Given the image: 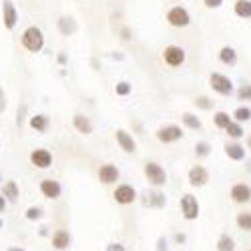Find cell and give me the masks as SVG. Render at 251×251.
Returning a JSON list of instances; mask_svg holds the SVG:
<instances>
[{
	"label": "cell",
	"mask_w": 251,
	"mask_h": 251,
	"mask_svg": "<svg viewBox=\"0 0 251 251\" xmlns=\"http://www.w3.org/2000/svg\"><path fill=\"white\" fill-rule=\"evenodd\" d=\"M219 60L227 67H235L237 65V50L233 47H223L219 50Z\"/></svg>",
	"instance_id": "cell-23"
},
{
	"label": "cell",
	"mask_w": 251,
	"mask_h": 251,
	"mask_svg": "<svg viewBox=\"0 0 251 251\" xmlns=\"http://www.w3.org/2000/svg\"><path fill=\"white\" fill-rule=\"evenodd\" d=\"M43 209L40 207H36V205H32V207H28L26 209V213H25V217L28 219V221H38V219H43Z\"/></svg>",
	"instance_id": "cell-34"
},
{
	"label": "cell",
	"mask_w": 251,
	"mask_h": 251,
	"mask_svg": "<svg viewBox=\"0 0 251 251\" xmlns=\"http://www.w3.org/2000/svg\"><path fill=\"white\" fill-rule=\"evenodd\" d=\"M38 189H40V193H43L45 199H50V201H54L62 195V185L54 179H43L38 185Z\"/></svg>",
	"instance_id": "cell-13"
},
{
	"label": "cell",
	"mask_w": 251,
	"mask_h": 251,
	"mask_svg": "<svg viewBox=\"0 0 251 251\" xmlns=\"http://www.w3.org/2000/svg\"><path fill=\"white\" fill-rule=\"evenodd\" d=\"M249 251H251V249H249Z\"/></svg>",
	"instance_id": "cell-52"
},
{
	"label": "cell",
	"mask_w": 251,
	"mask_h": 251,
	"mask_svg": "<svg viewBox=\"0 0 251 251\" xmlns=\"http://www.w3.org/2000/svg\"><path fill=\"white\" fill-rule=\"evenodd\" d=\"M25 113H26V104L18 107V113H16V127L23 129V123H25Z\"/></svg>",
	"instance_id": "cell-36"
},
{
	"label": "cell",
	"mask_w": 251,
	"mask_h": 251,
	"mask_svg": "<svg viewBox=\"0 0 251 251\" xmlns=\"http://www.w3.org/2000/svg\"><path fill=\"white\" fill-rule=\"evenodd\" d=\"M0 227H2V219H0Z\"/></svg>",
	"instance_id": "cell-48"
},
{
	"label": "cell",
	"mask_w": 251,
	"mask_h": 251,
	"mask_svg": "<svg viewBox=\"0 0 251 251\" xmlns=\"http://www.w3.org/2000/svg\"><path fill=\"white\" fill-rule=\"evenodd\" d=\"M6 111V93H4V89L0 87V115H2Z\"/></svg>",
	"instance_id": "cell-40"
},
{
	"label": "cell",
	"mask_w": 251,
	"mask_h": 251,
	"mask_svg": "<svg viewBox=\"0 0 251 251\" xmlns=\"http://www.w3.org/2000/svg\"><path fill=\"white\" fill-rule=\"evenodd\" d=\"M157 251H169V241L165 239V235H161L157 239Z\"/></svg>",
	"instance_id": "cell-39"
},
{
	"label": "cell",
	"mask_w": 251,
	"mask_h": 251,
	"mask_svg": "<svg viewBox=\"0 0 251 251\" xmlns=\"http://www.w3.org/2000/svg\"><path fill=\"white\" fill-rule=\"evenodd\" d=\"M249 171H251V163H249Z\"/></svg>",
	"instance_id": "cell-49"
},
{
	"label": "cell",
	"mask_w": 251,
	"mask_h": 251,
	"mask_svg": "<svg viewBox=\"0 0 251 251\" xmlns=\"http://www.w3.org/2000/svg\"><path fill=\"white\" fill-rule=\"evenodd\" d=\"M8 251H26V249H23V247H8Z\"/></svg>",
	"instance_id": "cell-47"
},
{
	"label": "cell",
	"mask_w": 251,
	"mask_h": 251,
	"mask_svg": "<svg viewBox=\"0 0 251 251\" xmlns=\"http://www.w3.org/2000/svg\"><path fill=\"white\" fill-rule=\"evenodd\" d=\"M28 127H30L32 131H36V133H47L49 127H50V119H49V115H45V113L32 115L30 121H28Z\"/></svg>",
	"instance_id": "cell-19"
},
{
	"label": "cell",
	"mask_w": 251,
	"mask_h": 251,
	"mask_svg": "<svg viewBox=\"0 0 251 251\" xmlns=\"http://www.w3.org/2000/svg\"><path fill=\"white\" fill-rule=\"evenodd\" d=\"M187 181H189L191 187H197V189L199 187H205L209 181V171L203 165H193L189 169V173H187Z\"/></svg>",
	"instance_id": "cell-12"
},
{
	"label": "cell",
	"mask_w": 251,
	"mask_h": 251,
	"mask_svg": "<svg viewBox=\"0 0 251 251\" xmlns=\"http://www.w3.org/2000/svg\"><path fill=\"white\" fill-rule=\"evenodd\" d=\"M235 223L241 231H251V211H241L235 217Z\"/></svg>",
	"instance_id": "cell-29"
},
{
	"label": "cell",
	"mask_w": 251,
	"mask_h": 251,
	"mask_svg": "<svg viewBox=\"0 0 251 251\" xmlns=\"http://www.w3.org/2000/svg\"><path fill=\"white\" fill-rule=\"evenodd\" d=\"M157 139L161 141V143H165V145H169V143H177V141H181L183 139V129L179 127V125H165V127H161V129H157Z\"/></svg>",
	"instance_id": "cell-8"
},
{
	"label": "cell",
	"mask_w": 251,
	"mask_h": 251,
	"mask_svg": "<svg viewBox=\"0 0 251 251\" xmlns=\"http://www.w3.org/2000/svg\"><path fill=\"white\" fill-rule=\"evenodd\" d=\"M0 147H2V143H0Z\"/></svg>",
	"instance_id": "cell-51"
},
{
	"label": "cell",
	"mask_w": 251,
	"mask_h": 251,
	"mask_svg": "<svg viewBox=\"0 0 251 251\" xmlns=\"http://www.w3.org/2000/svg\"><path fill=\"white\" fill-rule=\"evenodd\" d=\"M137 197H139L137 189H135L133 185H127V183L117 185V189L113 191V199H115L119 205H131V203L137 201Z\"/></svg>",
	"instance_id": "cell-7"
},
{
	"label": "cell",
	"mask_w": 251,
	"mask_h": 251,
	"mask_svg": "<svg viewBox=\"0 0 251 251\" xmlns=\"http://www.w3.org/2000/svg\"><path fill=\"white\" fill-rule=\"evenodd\" d=\"M229 197L237 205H245L251 201V187L247 183H235L231 187V191H229Z\"/></svg>",
	"instance_id": "cell-14"
},
{
	"label": "cell",
	"mask_w": 251,
	"mask_h": 251,
	"mask_svg": "<svg viewBox=\"0 0 251 251\" xmlns=\"http://www.w3.org/2000/svg\"><path fill=\"white\" fill-rule=\"evenodd\" d=\"M235 97H237V100H241V102H251V85H241V87L235 91Z\"/></svg>",
	"instance_id": "cell-33"
},
{
	"label": "cell",
	"mask_w": 251,
	"mask_h": 251,
	"mask_svg": "<svg viewBox=\"0 0 251 251\" xmlns=\"http://www.w3.org/2000/svg\"><path fill=\"white\" fill-rule=\"evenodd\" d=\"M20 43L28 52H40L45 49V34L38 26H28L20 36Z\"/></svg>",
	"instance_id": "cell-1"
},
{
	"label": "cell",
	"mask_w": 251,
	"mask_h": 251,
	"mask_svg": "<svg viewBox=\"0 0 251 251\" xmlns=\"http://www.w3.org/2000/svg\"><path fill=\"white\" fill-rule=\"evenodd\" d=\"M56 60H58V65H67V54L65 52H58Z\"/></svg>",
	"instance_id": "cell-43"
},
{
	"label": "cell",
	"mask_w": 251,
	"mask_h": 251,
	"mask_svg": "<svg viewBox=\"0 0 251 251\" xmlns=\"http://www.w3.org/2000/svg\"><path fill=\"white\" fill-rule=\"evenodd\" d=\"M185 58H187L185 49H181V47H177V45H169V47H165V50H163V60H165V65H167V67H171V69L181 67L183 62H185Z\"/></svg>",
	"instance_id": "cell-6"
},
{
	"label": "cell",
	"mask_w": 251,
	"mask_h": 251,
	"mask_svg": "<svg viewBox=\"0 0 251 251\" xmlns=\"http://www.w3.org/2000/svg\"><path fill=\"white\" fill-rule=\"evenodd\" d=\"M73 127H75L80 135H93V131H95L93 121H91L89 117H85L82 113H76V115L73 117Z\"/></svg>",
	"instance_id": "cell-18"
},
{
	"label": "cell",
	"mask_w": 251,
	"mask_h": 251,
	"mask_svg": "<svg viewBox=\"0 0 251 251\" xmlns=\"http://www.w3.org/2000/svg\"><path fill=\"white\" fill-rule=\"evenodd\" d=\"M104 251H127V247H125L123 243H119V241H111V243H107V249Z\"/></svg>",
	"instance_id": "cell-37"
},
{
	"label": "cell",
	"mask_w": 251,
	"mask_h": 251,
	"mask_svg": "<svg viewBox=\"0 0 251 251\" xmlns=\"http://www.w3.org/2000/svg\"><path fill=\"white\" fill-rule=\"evenodd\" d=\"M231 117H233L235 123H241V125H243V123H249V121H251V109H249V107H237Z\"/></svg>",
	"instance_id": "cell-30"
},
{
	"label": "cell",
	"mask_w": 251,
	"mask_h": 251,
	"mask_svg": "<svg viewBox=\"0 0 251 251\" xmlns=\"http://www.w3.org/2000/svg\"><path fill=\"white\" fill-rule=\"evenodd\" d=\"M2 23L6 30H14V26L18 25V10L12 0H2Z\"/></svg>",
	"instance_id": "cell-11"
},
{
	"label": "cell",
	"mask_w": 251,
	"mask_h": 251,
	"mask_svg": "<svg viewBox=\"0 0 251 251\" xmlns=\"http://www.w3.org/2000/svg\"><path fill=\"white\" fill-rule=\"evenodd\" d=\"M6 205H8V201L4 199V195H0V213L6 211Z\"/></svg>",
	"instance_id": "cell-42"
},
{
	"label": "cell",
	"mask_w": 251,
	"mask_h": 251,
	"mask_svg": "<svg viewBox=\"0 0 251 251\" xmlns=\"http://www.w3.org/2000/svg\"><path fill=\"white\" fill-rule=\"evenodd\" d=\"M56 25H58V32L62 34V36H73L75 32H76V20L73 18V16H60L58 20H56Z\"/></svg>",
	"instance_id": "cell-22"
},
{
	"label": "cell",
	"mask_w": 251,
	"mask_h": 251,
	"mask_svg": "<svg viewBox=\"0 0 251 251\" xmlns=\"http://www.w3.org/2000/svg\"><path fill=\"white\" fill-rule=\"evenodd\" d=\"M173 239H175V243L183 245V243L187 241V235H185V233H175V237H173Z\"/></svg>",
	"instance_id": "cell-41"
},
{
	"label": "cell",
	"mask_w": 251,
	"mask_h": 251,
	"mask_svg": "<svg viewBox=\"0 0 251 251\" xmlns=\"http://www.w3.org/2000/svg\"><path fill=\"white\" fill-rule=\"evenodd\" d=\"M99 181L102 185H115L119 179H121V171H119V167L113 165V163H104L99 167Z\"/></svg>",
	"instance_id": "cell-9"
},
{
	"label": "cell",
	"mask_w": 251,
	"mask_h": 251,
	"mask_svg": "<svg viewBox=\"0 0 251 251\" xmlns=\"http://www.w3.org/2000/svg\"><path fill=\"white\" fill-rule=\"evenodd\" d=\"M143 197H145V199H143V205H145V207H151V209H163V207L167 205V197H165V193H163V191H159V189L147 191Z\"/></svg>",
	"instance_id": "cell-16"
},
{
	"label": "cell",
	"mask_w": 251,
	"mask_h": 251,
	"mask_svg": "<svg viewBox=\"0 0 251 251\" xmlns=\"http://www.w3.org/2000/svg\"><path fill=\"white\" fill-rule=\"evenodd\" d=\"M181 123L185 125L187 129H191V131H199V129L203 127L201 119H199L197 115H193V113H183V115H181Z\"/></svg>",
	"instance_id": "cell-24"
},
{
	"label": "cell",
	"mask_w": 251,
	"mask_h": 251,
	"mask_svg": "<svg viewBox=\"0 0 251 251\" xmlns=\"http://www.w3.org/2000/svg\"><path fill=\"white\" fill-rule=\"evenodd\" d=\"M121 34H123V36H121L123 40H131V30H129V28H123Z\"/></svg>",
	"instance_id": "cell-44"
},
{
	"label": "cell",
	"mask_w": 251,
	"mask_h": 251,
	"mask_svg": "<svg viewBox=\"0 0 251 251\" xmlns=\"http://www.w3.org/2000/svg\"><path fill=\"white\" fill-rule=\"evenodd\" d=\"M209 155H211V145H209L207 141H199V143H195V157L205 159V157H209Z\"/></svg>",
	"instance_id": "cell-31"
},
{
	"label": "cell",
	"mask_w": 251,
	"mask_h": 251,
	"mask_svg": "<svg viewBox=\"0 0 251 251\" xmlns=\"http://www.w3.org/2000/svg\"><path fill=\"white\" fill-rule=\"evenodd\" d=\"M143 173L147 177V181L155 187V189H161V187L167 185V171L165 167L159 165L157 161H147L143 165Z\"/></svg>",
	"instance_id": "cell-2"
},
{
	"label": "cell",
	"mask_w": 251,
	"mask_h": 251,
	"mask_svg": "<svg viewBox=\"0 0 251 251\" xmlns=\"http://www.w3.org/2000/svg\"><path fill=\"white\" fill-rule=\"evenodd\" d=\"M0 195H4V199H6L8 203H16L18 197H20V187H18V183L12 181V179L4 181V183H2V191H0Z\"/></svg>",
	"instance_id": "cell-20"
},
{
	"label": "cell",
	"mask_w": 251,
	"mask_h": 251,
	"mask_svg": "<svg viewBox=\"0 0 251 251\" xmlns=\"http://www.w3.org/2000/svg\"><path fill=\"white\" fill-rule=\"evenodd\" d=\"M179 207H181V215H183L185 221H195L199 217V213H201V205H199L197 197L191 195V193H185L181 197Z\"/></svg>",
	"instance_id": "cell-4"
},
{
	"label": "cell",
	"mask_w": 251,
	"mask_h": 251,
	"mask_svg": "<svg viewBox=\"0 0 251 251\" xmlns=\"http://www.w3.org/2000/svg\"><path fill=\"white\" fill-rule=\"evenodd\" d=\"M209 87L221 97H231L235 93L233 80L229 78L227 75H223V73H211L209 75Z\"/></svg>",
	"instance_id": "cell-3"
},
{
	"label": "cell",
	"mask_w": 251,
	"mask_h": 251,
	"mask_svg": "<svg viewBox=\"0 0 251 251\" xmlns=\"http://www.w3.org/2000/svg\"><path fill=\"white\" fill-rule=\"evenodd\" d=\"M30 165L36 167V169H50L52 167V153L49 149H34L30 153Z\"/></svg>",
	"instance_id": "cell-10"
},
{
	"label": "cell",
	"mask_w": 251,
	"mask_h": 251,
	"mask_svg": "<svg viewBox=\"0 0 251 251\" xmlns=\"http://www.w3.org/2000/svg\"><path fill=\"white\" fill-rule=\"evenodd\" d=\"M225 133L229 135V139H233V141H239V139H243L245 137V129H243V125L241 123H231L229 127L225 129Z\"/></svg>",
	"instance_id": "cell-27"
},
{
	"label": "cell",
	"mask_w": 251,
	"mask_h": 251,
	"mask_svg": "<svg viewBox=\"0 0 251 251\" xmlns=\"http://www.w3.org/2000/svg\"><path fill=\"white\" fill-rule=\"evenodd\" d=\"M50 243L56 251H65V249L71 247L73 237H71V233L67 231V229H56V231L52 233V237H50Z\"/></svg>",
	"instance_id": "cell-17"
},
{
	"label": "cell",
	"mask_w": 251,
	"mask_h": 251,
	"mask_svg": "<svg viewBox=\"0 0 251 251\" xmlns=\"http://www.w3.org/2000/svg\"><path fill=\"white\" fill-rule=\"evenodd\" d=\"M167 23H169L173 28H187L191 25V14L185 6H173L167 10Z\"/></svg>",
	"instance_id": "cell-5"
},
{
	"label": "cell",
	"mask_w": 251,
	"mask_h": 251,
	"mask_svg": "<svg viewBox=\"0 0 251 251\" xmlns=\"http://www.w3.org/2000/svg\"><path fill=\"white\" fill-rule=\"evenodd\" d=\"M225 155L231 159V161H243L245 159V155H247V149L243 147L241 143H237V141H233V143H227L225 145Z\"/></svg>",
	"instance_id": "cell-21"
},
{
	"label": "cell",
	"mask_w": 251,
	"mask_h": 251,
	"mask_svg": "<svg viewBox=\"0 0 251 251\" xmlns=\"http://www.w3.org/2000/svg\"><path fill=\"white\" fill-rule=\"evenodd\" d=\"M217 251H235V239L229 233H223L217 239Z\"/></svg>",
	"instance_id": "cell-28"
},
{
	"label": "cell",
	"mask_w": 251,
	"mask_h": 251,
	"mask_svg": "<svg viewBox=\"0 0 251 251\" xmlns=\"http://www.w3.org/2000/svg\"><path fill=\"white\" fill-rule=\"evenodd\" d=\"M245 147H247V151H251V135H247V141H245Z\"/></svg>",
	"instance_id": "cell-45"
},
{
	"label": "cell",
	"mask_w": 251,
	"mask_h": 251,
	"mask_svg": "<svg viewBox=\"0 0 251 251\" xmlns=\"http://www.w3.org/2000/svg\"><path fill=\"white\" fill-rule=\"evenodd\" d=\"M0 181H2V175H0Z\"/></svg>",
	"instance_id": "cell-50"
},
{
	"label": "cell",
	"mask_w": 251,
	"mask_h": 251,
	"mask_svg": "<svg viewBox=\"0 0 251 251\" xmlns=\"http://www.w3.org/2000/svg\"><path fill=\"white\" fill-rule=\"evenodd\" d=\"M195 104H197V109H201V111H211L213 109V100L207 99V97H197Z\"/></svg>",
	"instance_id": "cell-35"
},
{
	"label": "cell",
	"mask_w": 251,
	"mask_h": 251,
	"mask_svg": "<svg viewBox=\"0 0 251 251\" xmlns=\"http://www.w3.org/2000/svg\"><path fill=\"white\" fill-rule=\"evenodd\" d=\"M233 12L239 16V18H251V0H237L233 4Z\"/></svg>",
	"instance_id": "cell-25"
},
{
	"label": "cell",
	"mask_w": 251,
	"mask_h": 251,
	"mask_svg": "<svg viewBox=\"0 0 251 251\" xmlns=\"http://www.w3.org/2000/svg\"><path fill=\"white\" fill-rule=\"evenodd\" d=\"M203 4H205V8H211V10H215V8H221L223 0H203Z\"/></svg>",
	"instance_id": "cell-38"
},
{
	"label": "cell",
	"mask_w": 251,
	"mask_h": 251,
	"mask_svg": "<svg viewBox=\"0 0 251 251\" xmlns=\"http://www.w3.org/2000/svg\"><path fill=\"white\" fill-rule=\"evenodd\" d=\"M213 123H215L217 129H223V131H225L229 125L233 123V117L229 115V113H225V111H217V113L213 115Z\"/></svg>",
	"instance_id": "cell-26"
},
{
	"label": "cell",
	"mask_w": 251,
	"mask_h": 251,
	"mask_svg": "<svg viewBox=\"0 0 251 251\" xmlns=\"http://www.w3.org/2000/svg\"><path fill=\"white\" fill-rule=\"evenodd\" d=\"M131 91H133V85H131L129 80H119L117 85H115V93H117V97H129Z\"/></svg>",
	"instance_id": "cell-32"
},
{
	"label": "cell",
	"mask_w": 251,
	"mask_h": 251,
	"mask_svg": "<svg viewBox=\"0 0 251 251\" xmlns=\"http://www.w3.org/2000/svg\"><path fill=\"white\" fill-rule=\"evenodd\" d=\"M115 139H117V143H119V147L125 151V153H135L137 151V141L133 139V135L129 133V131H125V129H117V133H115Z\"/></svg>",
	"instance_id": "cell-15"
},
{
	"label": "cell",
	"mask_w": 251,
	"mask_h": 251,
	"mask_svg": "<svg viewBox=\"0 0 251 251\" xmlns=\"http://www.w3.org/2000/svg\"><path fill=\"white\" fill-rule=\"evenodd\" d=\"M47 229H49V227H40V235H49Z\"/></svg>",
	"instance_id": "cell-46"
}]
</instances>
